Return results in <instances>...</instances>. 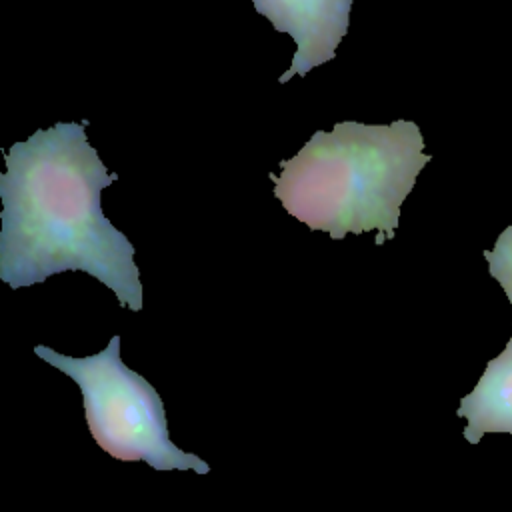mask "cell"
<instances>
[{
  "instance_id": "cell-1",
  "label": "cell",
  "mask_w": 512,
  "mask_h": 512,
  "mask_svg": "<svg viewBox=\"0 0 512 512\" xmlns=\"http://www.w3.org/2000/svg\"><path fill=\"white\" fill-rule=\"evenodd\" d=\"M88 120L58 122L14 142L0 176V280L12 288L82 270L120 306L142 308L132 242L104 216L100 192L118 180L86 140Z\"/></svg>"
},
{
  "instance_id": "cell-2",
  "label": "cell",
  "mask_w": 512,
  "mask_h": 512,
  "mask_svg": "<svg viewBox=\"0 0 512 512\" xmlns=\"http://www.w3.org/2000/svg\"><path fill=\"white\" fill-rule=\"evenodd\" d=\"M430 162L412 120L392 124L338 122L316 130L302 150L268 174L284 210L310 230L342 240L378 230L376 244L392 240L400 206Z\"/></svg>"
},
{
  "instance_id": "cell-3",
  "label": "cell",
  "mask_w": 512,
  "mask_h": 512,
  "mask_svg": "<svg viewBox=\"0 0 512 512\" xmlns=\"http://www.w3.org/2000/svg\"><path fill=\"white\" fill-rule=\"evenodd\" d=\"M34 352L78 384L88 430L112 458L144 460L154 470L210 472L202 458L170 440L162 398L144 376L122 364L120 336L86 358L64 356L48 346H36Z\"/></svg>"
},
{
  "instance_id": "cell-4",
  "label": "cell",
  "mask_w": 512,
  "mask_h": 512,
  "mask_svg": "<svg viewBox=\"0 0 512 512\" xmlns=\"http://www.w3.org/2000/svg\"><path fill=\"white\" fill-rule=\"evenodd\" d=\"M258 14L266 16L278 32H288L296 42L290 68L280 76L286 84L294 74L306 76L314 66L336 56L348 30L354 0H252Z\"/></svg>"
},
{
  "instance_id": "cell-5",
  "label": "cell",
  "mask_w": 512,
  "mask_h": 512,
  "mask_svg": "<svg viewBox=\"0 0 512 512\" xmlns=\"http://www.w3.org/2000/svg\"><path fill=\"white\" fill-rule=\"evenodd\" d=\"M458 416L466 418L464 438L470 444H478L484 434H512V338L460 400Z\"/></svg>"
},
{
  "instance_id": "cell-6",
  "label": "cell",
  "mask_w": 512,
  "mask_h": 512,
  "mask_svg": "<svg viewBox=\"0 0 512 512\" xmlns=\"http://www.w3.org/2000/svg\"><path fill=\"white\" fill-rule=\"evenodd\" d=\"M490 276L504 290L512 306V224L500 232L492 250H484Z\"/></svg>"
}]
</instances>
